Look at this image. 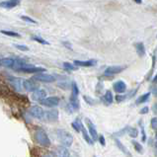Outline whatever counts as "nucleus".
Listing matches in <instances>:
<instances>
[{
  "mask_svg": "<svg viewBox=\"0 0 157 157\" xmlns=\"http://www.w3.org/2000/svg\"><path fill=\"white\" fill-rule=\"evenodd\" d=\"M26 63V60L21 59V58H13V57H5L0 59V65H2L7 68H12L17 71L22 65Z\"/></svg>",
  "mask_w": 157,
  "mask_h": 157,
  "instance_id": "obj_1",
  "label": "nucleus"
},
{
  "mask_svg": "<svg viewBox=\"0 0 157 157\" xmlns=\"http://www.w3.org/2000/svg\"><path fill=\"white\" fill-rule=\"evenodd\" d=\"M35 140L37 141L41 146L43 147H48L51 145V140L48 136L47 134V132L44 131L42 128H38L36 129L35 132Z\"/></svg>",
  "mask_w": 157,
  "mask_h": 157,
  "instance_id": "obj_2",
  "label": "nucleus"
},
{
  "mask_svg": "<svg viewBox=\"0 0 157 157\" xmlns=\"http://www.w3.org/2000/svg\"><path fill=\"white\" fill-rule=\"evenodd\" d=\"M56 134H57L58 138H59L62 146L70 147L71 145H72L73 136H71L68 132L64 131V129H58V131H56Z\"/></svg>",
  "mask_w": 157,
  "mask_h": 157,
  "instance_id": "obj_3",
  "label": "nucleus"
},
{
  "mask_svg": "<svg viewBox=\"0 0 157 157\" xmlns=\"http://www.w3.org/2000/svg\"><path fill=\"white\" fill-rule=\"evenodd\" d=\"M17 71H21V72H25V73H34V74H37V73L44 72V71H46V69L43 68V67H37V66H34L32 64L25 63L24 65H22L20 68H18Z\"/></svg>",
  "mask_w": 157,
  "mask_h": 157,
  "instance_id": "obj_4",
  "label": "nucleus"
},
{
  "mask_svg": "<svg viewBox=\"0 0 157 157\" xmlns=\"http://www.w3.org/2000/svg\"><path fill=\"white\" fill-rule=\"evenodd\" d=\"M30 115L37 120H44L46 118V111L40 106H32L29 109Z\"/></svg>",
  "mask_w": 157,
  "mask_h": 157,
  "instance_id": "obj_5",
  "label": "nucleus"
},
{
  "mask_svg": "<svg viewBox=\"0 0 157 157\" xmlns=\"http://www.w3.org/2000/svg\"><path fill=\"white\" fill-rule=\"evenodd\" d=\"M34 80L36 81H39V82H44V83H52L56 81V77L52 74H47V73H37L34 75L33 77Z\"/></svg>",
  "mask_w": 157,
  "mask_h": 157,
  "instance_id": "obj_6",
  "label": "nucleus"
},
{
  "mask_svg": "<svg viewBox=\"0 0 157 157\" xmlns=\"http://www.w3.org/2000/svg\"><path fill=\"white\" fill-rule=\"evenodd\" d=\"M8 82L10 86L14 89L16 92H22L23 90V80L18 77H8Z\"/></svg>",
  "mask_w": 157,
  "mask_h": 157,
  "instance_id": "obj_7",
  "label": "nucleus"
},
{
  "mask_svg": "<svg viewBox=\"0 0 157 157\" xmlns=\"http://www.w3.org/2000/svg\"><path fill=\"white\" fill-rule=\"evenodd\" d=\"M41 105L44 107H48V108H52V107H56L59 104V98L56 96H52V97H46L44 99H43L41 102Z\"/></svg>",
  "mask_w": 157,
  "mask_h": 157,
  "instance_id": "obj_8",
  "label": "nucleus"
},
{
  "mask_svg": "<svg viewBox=\"0 0 157 157\" xmlns=\"http://www.w3.org/2000/svg\"><path fill=\"white\" fill-rule=\"evenodd\" d=\"M85 121H86V124H87V127H88V132H89V134H90V136L92 137L93 141L98 140V137H99V136H98V133H97L95 125L93 124V123L89 119H86Z\"/></svg>",
  "mask_w": 157,
  "mask_h": 157,
  "instance_id": "obj_9",
  "label": "nucleus"
},
{
  "mask_svg": "<svg viewBox=\"0 0 157 157\" xmlns=\"http://www.w3.org/2000/svg\"><path fill=\"white\" fill-rule=\"evenodd\" d=\"M125 68L124 66H121V65H114V66H109L107 67L106 70H105V75H115V74H118L121 73L122 71Z\"/></svg>",
  "mask_w": 157,
  "mask_h": 157,
  "instance_id": "obj_10",
  "label": "nucleus"
},
{
  "mask_svg": "<svg viewBox=\"0 0 157 157\" xmlns=\"http://www.w3.org/2000/svg\"><path fill=\"white\" fill-rule=\"evenodd\" d=\"M23 88L27 92H34L38 89V84L33 80H23Z\"/></svg>",
  "mask_w": 157,
  "mask_h": 157,
  "instance_id": "obj_11",
  "label": "nucleus"
},
{
  "mask_svg": "<svg viewBox=\"0 0 157 157\" xmlns=\"http://www.w3.org/2000/svg\"><path fill=\"white\" fill-rule=\"evenodd\" d=\"M47 97V92L43 90V89H37V90H35L33 93H32V99L34 101H40L41 102L43 99Z\"/></svg>",
  "mask_w": 157,
  "mask_h": 157,
  "instance_id": "obj_12",
  "label": "nucleus"
},
{
  "mask_svg": "<svg viewBox=\"0 0 157 157\" xmlns=\"http://www.w3.org/2000/svg\"><path fill=\"white\" fill-rule=\"evenodd\" d=\"M19 3L20 0H6V1L0 2V7L5 9H12L17 5H19Z\"/></svg>",
  "mask_w": 157,
  "mask_h": 157,
  "instance_id": "obj_13",
  "label": "nucleus"
},
{
  "mask_svg": "<svg viewBox=\"0 0 157 157\" xmlns=\"http://www.w3.org/2000/svg\"><path fill=\"white\" fill-rule=\"evenodd\" d=\"M46 119L50 122H56L58 120V111L56 109H51L46 112Z\"/></svg>",
  "mask_w": 157,
  "mask_h": 157,
  "instance_id": "obj_14",
  "label": "nucleus"
},
{
  "mask_svg": "<svg viewBox=\"0 0 157 157\" xmlns=\"http://www.w3.org/2000/svg\"><path fill=\"white\" fill-rule=\"evenodd\" d=\"M115 142H116V145L118 146V148L123 152V153L127 156V157H132V153L129 152V150L125 147L122 142H121V140H119V138H115Z\"/></svg>",
  "mask_w": 157,
  "mask_h": 157,
  "instance_id": "obj_15",
  "label": "nucleus"
},
{
  "mask_svg": "<svg viewBox=\"0 0 157 157\" xmlns=\"http://www.w3.org/2000/svg\"><path fill=\"white\" fill-rule=\"evenodd\" d=\"M114 87V90L117 92V93H124L125 90H127V85L124 81H117L114 83L113 85Z\"/></svg>",
  "mask_w": 157,
  "mask_h": 157,
  "instance_id": "obj_16",
  "label": "nucleus"
},
{
  "mask_svg": "<svg viewBox=\"0 0 157 157\" xmlns=\"http://www.w3.org/2000/svg\"><path fill=\"white\" fill-rule=\"evenodd\" d=\"M97 63L96 60H86V61H82V60H74V65L76 66H82V67H90L94 66Z\"/></svg>",
  "mask_w": 157,
  "mask_h": 157,
  "instance_id": "obj_17",
  "label": "nucleus"
},
{
  "mask_svg": "<svg viewBox=\"0 0 157 157\" xmlns=\"http://www.w3.org/2000/svg\"><path fill=\"white\" fill-rule=\"evenodd\" d=\"M81 132H82V136H83V138L85 140V141H86V142L88 143V144L92 145L93 143H94V141H93V140H92V137L90 136V134H89V132L86 131V128H85L84 127H82Z\"/></svg>",
  "mask_w": 157,
  "mask_h": 157,
  "instance_id": "obj_18",
  "label": "nucleus"
},
{
  "mask_svg": "<svg viewBox=\"0 0 157 157\" xmlns=\"http://www.w3.org/2000/svg\"><path fill=\"white\" fill-rule=\"evenodd\" d=\"M57 157H70V152L65 146H60L58 148Z\"/></svg>",
  "mask_w": 157,
  "mask_h": 157,
  "instance_id": "obj_19",
  "label": "nucleus"
},
{
  "mask_svg": "<svg viewBox=\"0 0 157 157\" xmlns=\"http://www.w3.org/2000/svg\"><path fill=\"white\" fill-rule=\"evenodd\" d=\"M136 52L137 55L140 56H144L145 55V48H144V44L142 43H137L136 44Z\"/></svg>",
  "mask_w": 157,
  "mask_h": 157,
  "instance_id": "obj_20",
  "label": "nucleus"
},
{
  "mask_svg": "<svg viewBox=\"0 0 157 157\" xmlns=\"http://www.w3.org/2000/svg\"><path fill=\"white\" fill-rule=\"evenodd\" d=\"M71 127H72V128L74 129V131L76 132H79L80 131H81V128H82V127H83V124H82V123L80 122V120H76V121H74V122L71 124Z\"/></svg>",
  "mask_w": 157,
  "mask_h": 157,
  "instance_id": "obj_21",
  "label": "nucleus"
},
{
  "mask_svg": "<svg viewBox=\"0 0 157 157\" xmlns=\"http://www.w3.org/2000/svg\"><path fill=\"white\" fill-rule=\"evenodd\" d=\"M0 33L3 34V35H6L9 36V37H13V38H21V35L18 34L16 32H13V31H7V30H1Z\"/></svg>",
  "mask_w": 157,
  "mask_h": 157,
  "instance_id": "obj_22",
  "label": "nucleus"
},
{
  "mask_svg": "<svg viewBox=\"0 0 157 157\" xmlns=\"http://www.w3.org/2000/svg\"><path fill=\"white\" fill-rule=\"evenodd\" d=\"M104 101L107 103V104H112L113 103V100H114V98H113V94H112L111 91H107L105 93V95H104Z\"/></svg>",
  "mask_w": 157,
  "mask_h": 157,
  "instance_id": "obj_23",
  "label": "nucleus"
},
{
  "mask_svg": "<svg viewBox=\"0 0 157 157\" xmlns=\"http://www.w3.org/2000/svg\"><path fill=\"white\" fill-rule=\"evenodd\" d=\"M149 96H150V92L143 94V95H141V96L136 100V104H142V103H145L147 100L149 99Z\"/></svg>",
  "mask_w": 157,
  "mask_h": 157,
  "instance_id": "obj_24",
  "label": "nucleus"
},
{
  "mask_svg": "<svg viewBox=\"0 0 157 157\" xmlns=\"http://www.w3.org/2000/svg\"><path fill=\"white\" fill-rule=\"evenodd\" d=\"M63 68L67 71H74L77 69V66L74 64H71L69 62H64L63 63Z\"/></svg>",
  "mask_w": 157,
  "mask_h": 157,
  "instance_id": "obj_25",
  "label": "nucleus"
},
{
  "mask_svg": "<svg viewBox=\"0 0 157 157\" xmlns=\"http://www.w3.org/2000/svg\"><path fill=\"white\" fill-rule=\"evenodd\" d=\"M128 134L131 136L132 137H133V138H136L137 136H138V131L136 128H128Z\"/></svg>",
  "mask_w": 157,
  "mask_h": 157,
  "instance_id": "obj_26",
  "label": "nucleus"
},
{
  "mask_svg": "<svg viewBox=\"0 0 157 157\" xmlns=\"http://www.w3.org/2000/svg\"><path fill=\"white\" fill-rule=\"evenodd\" d=\"M21 19L23 20V21L28 22V23H31V24H38V22H37V21L34 20V19H32V18L29 17V16H25V15H23V16H21Z\"/></svg>",
  "mask_w": 157,
  "mask_h": 157,
  "instance_id": "obj_27",
  "label": "nucleus"
},
{
  "mask_svg": "<svg viewBox=\"0 0 157 157\" xmlns=\"http://www.w3.org/2000/svg\"><path fill=\"white\" fill-rule=\"evenodd\" d=\"M132 145H133V147H134V149H136L137 152H140V153H141V152L143 151L142 146H141L137 141H136V140H132Z\"/></svg>",
  "mask_w": 157,
  "mask_h": 157,
  "instance_id": "obj_28",
  "label": "nucleus"
},
{
  "mask_svg": "<svg viewBox=\"0 0 157 157\" xmlns=\"http://www.w3.org/2000/svg\"><path fill=\"white\" fill-rule=\"evenodd\" d=\"M31 39H32L33 41L38 42V43H40V44H48V42H47L46 40H44V39H42V38H40V37H32Z\"/></svg>",
  "mask_w": 157,
  "mask_h": 157,
  "instance_id": "obj_29",
  "label": "nucleus"
},
{
  "mask_svg": "<svg viewBox=\"0 0 157 157\" xmlns=\"http://www.w3.org/2000/svg\"><path fill=\"white\" fill-rule=\"evenodd\" d=\"M14 47L16 48H18V50L22 51V52H28V51H30V48L27 46H24V44H14Z\"/></svg>",
  "mask_w": 157,
  "mask_h": 157,
  "instance_id": "obj_30",
  "label": "nucleus"
},
{
  "mask_svg": "<svg viewBox=\"0 0 157 157\" xmlns=\"http://www.w3.org/2000/svg\"><path fill=\"white\" fill-rule=\"evenodd\" d=\"M71 87H72V94H73V95L78 96V94H79V89H78L77 84H76L75 82H72V85H71Z\"/></svg>",
  "mask_w": 157,
  "mask_h": 157,
  "instance_id": "obj_31",
  "label": "nucleus"
},
{
  "mask_svg": "<svg viewBox=\"0 0 157 157\" xmlns=\"http://www.w3.org/2000/svg\"><path fill=\"white\" fill-rule=\"evenodd\" d=\"M151 127L152 128L157 129V118H153L151 120Z\"/></svg>",
  "mask_w": 157,
  "mask_h": 157,
  "instance_id": "obj_32",
  "label": "nucleus"
},
{
  "mask_svg": "<svg viewBox=\"0 0 157 157\" xmlns=\"http://www.w3.org/2000/svg\"><path fill=\"white\" fill-rule=\"evenodd\" d=\"M140 127H141V133H142V140L145 141L146 140V136H145L144 128H143V125H142V121H140Z\"/></svg>",
  "mask_w": 157,
  "mask_h": 157,
  "instance_id": "obj_33",
  "label": "nucleus"
},
{
  "mask_svg": "<svg viewBox=\"0 0 157 157\" xmlns=\"http://www.w3.org/2000/svg\"><path fill=\"white\" fill-rule=\"evenodd\" d=\"M98 140H99V142L101 143L102 146H105L106 142H105V137H104V136H100L99 137H98Z\"/></svg>",
  "mask_w": 157,
  "mask_h": 157,
  "instance_id": "obj_34",
  "label": "nucleus"
},
{
  "mask_svg": "<svg viewBox=\"0 0 157 157\" xmlns=\"http://www.w3.org/2000/svg\"><path fill=\"white\" fill-rule=\"evenodd\" d=\"M43 157H56V153H53V152H48V153L44 154Z\"/></svg>",
  "mask_w": 157,
  "mask_h": 157,
  "instance_id": "obj_35",
  "label": "nucleus"
},
{
  "mask_svg": "<svg viewBox=\"0 0 157 157\" xmlns=\"http://www.w3.org/2000/svg\"><path fill=\"white\" fill-rule=\"evenodd\" d=\"M83 98H84V99H85V101H86L87 103H89V104H90V105H92V104H93V101H91V99H90V98H88L87 96H84Z\"/></svg>",
  "mask_w": 157,
  "mask_h": 157,
  "instance_id": "obj_36",
  "label": "nucleus"
},
{
  "mask_svg": "<svg viewBox=\"0 0 157 157\" xmlns=\"http://www.w3.org/2000/svg\"><path fill=\"white\" fill-rule=\"evenodd\" d=\"M146 113H148V108L147 107H144L143 109L140 111V114H146Z\"/></svg>",
  "mask_w": 157,
  "mask_h": 157,
  "instance_id": "obj_37",
  "label": "nucleus"
},
{
  "mask_svg": "<svg viewBox=\"0 0 157 157\" xmlns=\"http://www.w3.org/2000/svg\"><path fill=\"white\" fill-rule=\"evenodd\" d=\"M116 100H118V101L124 100V96H117V97H116Z\"/></svg>",
  "mask_w": 157,
  "mask_h": 157,
  "instance_id": "obj_38",
  "label": "nucleus"
},
{
  "mask_svg": "<svg viewBox=\"0 0 157 157\" xmlns=\"http://www.w3.org/2000/svg\"><path fill=\"white\" fill-rule=\"evenodd\" d=\"M134 2L137 4H140V3H142V0H134Z\"/></svg>",
  "mask_w": 157,
  "mask_h": 157,
  "instance_id": "obj_39",
  "label": "nucleus"
},
{
  "mask_svg": "<svg viewBox=\"0 0 157 157\" xmlns=\"http://www.w3.org/2000/svg\"><path fill=\"white\" fill-rule=\"evenodd\" d=\"M153 82H154V83H157V74L155 75V77L153 78Z\"/></svg>",
  "mask_w": 157,
  "mask_h": 157,
  "instance_id": "obj_40",
  "label": "nucleus"
},
{
  "mask_svg": "<svg viewBox=\"0 0 157 157\" xmlns=\"http://www.w3.org/2000/svg\"><path fill=\"white\" fill-rule=\"evenodd\" d=\"M63 44H64V46H66L67 48H71V47H70V44H66V43H63Z\"/></svg>",
  "mask_w": 157,
  "mask_h": 157,
  "instance_id": "obj_41",
  "label": "nucleus"
},
{
  "mask_svg": "<svg viewBox=\"0 0 157 157\" xmlns=\"http://www.w3.org/2000/svg\"><path fill=\"white\" fill-rule=\"evenodd\" d=\"M155 147H156V149H157V140H156V141H155Z\"/></svg>",
  "mask_w": 157,
  "mask_h": 157,
  "instance_id": "obj_42",
  "label": "nucleus"
},
{
  "mask_svg": "<svg viewBox=\"0 0 157 157\" xmlns=\"http://www.w3.org/2000/svg\"><path fill=\"white\" fill-rule=\"evenodd\" d=\"M94 157H95V156H94Z\"/></svg>",
  "mask_w": 157,
  "mask_h": 157,
  "instance_id": "obj_43",
  "label": "nucleus"
}]
</instances>
